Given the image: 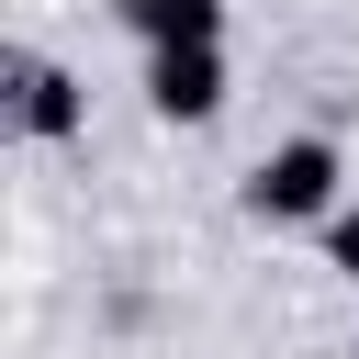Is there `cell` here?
<instances>
[{
    "mask_svg": "<svg viewBox=\"0 0 359 359\" xmlns=\"http://www.w3.org/2000/svg\"><path fill=\"white\" fill-rule=\"evenodd\" d=\"M247 213H258V224H325V213H337V146H325V135H280V146L247 168Z\"/></svg>",
    "mask_w": 359,
    "mask_h": 359,
    "instance_id": "cell-1",
    "label": "cell"
},
{
    "mask_svg": "<svg viewBox=\"0 0 359 359\" xmlns=\"http://www.w3.org/2000/svg\"><path fill=\"white\" fill-rule=\"evenodd\" d=\"M146 112L157 123H213L224 112V45H146Z\"/></svg>",
    "mask_w": 359,
    "mask_h": 359,
    "instance_id": "cell-2",
    "label": "cell"
},
{
    "mask_svg": "<svg viewBox=\"0 0 359 359\" xmlns=\"http://www.w3.org/2000/svg\"><path fill=\"white\" fill-rule=\"evenodd\" d=\"M11 112H22V135H45V146H56V135H79V112H90V101H79V79H67L56 56H22V67H11Z\"/></svg>",
    "mask_w": 359,
    "mask_h": 359,
    "instance_id": "cell-3",
    "label": "cell"
},
{
    "mask_svg": "<svg viewBox=\"0 0 359 359\" xmlns=\"http://www.w3.org/2000/svg\"><path fill=\"white\" fill-rule=\"evenodd\" d=\"M135 45H224V0H112Z\"/></svg>",
    "mask_w": 359,
    "mask_h": 359,
    "instance_id": "cell-4",
    "label": "cell"
},
{
    "mask_svg": "<svg viewBox=\"0 0 359 359\" xmlns=\"http://www.w3.org/2000/svg\"><path fill=\"white\" fill-rule=\"evenodd\" d=\"M325 258L359 280V202H337V213H325Z\"/></svg>",
    "mask_w": 359,
    "mask_h": 359,
    "instance_id": "cell-5",
    "label": "cell"
}]
</instances>
